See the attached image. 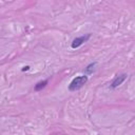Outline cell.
I'll return each mask as SVG.
<instances>
[{"label": "cell", "mask_w": 135, "mask_h": 135, "mask_svg": "<svg viewBox=\"0 0 135 135\" xmlns=\"http://www.w3.org/2000/svg\"><path fill=\"white\" fill-rule=\"evenodd\" d=\"M88 82V76L87 75H80L76 76L69 85V91L70 92H75L77 90H80Z\"/></svg>", "instance_id": "cell-1"}, {"label": "cell", "mask_w": 135, "mask_h": 135, "mask_svg": "<svg viewBox=\"0 0 135 135\" xmlns=\"http://www.w3.org/2000/svg\"><path fill=\"white\" fill-rule=\"evenodd\" d=\"M90 38H91V34H86L82 36H79V37H76L73 41H72L71 48L72 49H78L79 47H81L85 42H87Z\"/></svg>", "instance_id": "cell-2"}, {"label": "cell", "mask_w": 135, "mask_h": 135, "mask_svg": "<svg viewBox=\"0 0 135 135\" xmlns=\"http://www.w3.org/2000/svg\"><path fill=\"white\" fill-rule=\"evenodd\" d=\"M127 77H128L127 74H120V75H118V76H116V77L114 78V80L111 82V85H110V89L114 90V89H116V88H118L120 85H122V82L124 81V80L127 79Z\"/></svg>", "instance_id": "cell-3"}, {"label": "cell", "mask_w": 135, "mask_h": 135, "mask_svg": "<svg viewBox=\"0 0 135 135\" xmlns=\"http://www.w3.org/2000/svg\"><path fill=\"white\" fill-rule=\"evenodd\" d=\"M48 84H49V79H46V80H41V81H38L37 84L35 85V87H34V90L36 92H39V91H41L42 89H44L47 86H48Z\"/></svg>", "instance_id": "cell-4"}, {"label": "cell", "mask_w": 135, "mask_h": 135, "mask_svg": "<svg viewBox=\"0 0 135 135\" xmlns=\"http://www.w3.org/2000/svg\"><path fill=\"white\" fill-rule=\"evenodd\" d=\"M96 65H97V62L95 61V62H91L90 65H88L86 68H85V70H84V72H85V75H91V74H93V72H94V70H95V67H96Z\"/></svg>", "instance_id": "cell-5"}, {"label": "cell", "mask_w": 135, "mask_h": 135, "mask_svg": "<svg viewBox=\"0 0 135 135\" xmlns=\"http://www.w3.org/2000/svg\"><path fill=\"white\" fill-rule=\"evenodd\" d=\"M29 70H30V66H25V67L22 68L21 71H22V72H25V71H29Z\"/></svg>", "instance_id": "cell-6"}]
</instances>
